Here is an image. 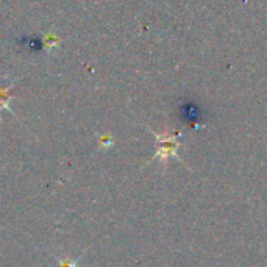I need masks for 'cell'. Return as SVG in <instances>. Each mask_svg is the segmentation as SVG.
I'll use <instances>...</instances> for the list:
<instances>
[{
	"label": "cell",
	"instance_id": "obj_1",
	"mask_svg": "<svg viewBox=\"0 0 267 267\" xmlns=\"http://www.w3.org/2000/svg\"><path fill=\"white\" fill-rule=\"evenodd\" d=\"M77 261H71V259H58V267H78Z\"/></svg>",
	"mask_w": 267,
	"mask_h": 267
}]
</instances>
